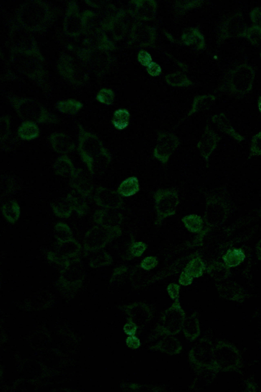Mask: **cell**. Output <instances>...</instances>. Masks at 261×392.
Listing matches in <instances>:
<instances>
[{
    "instance_id": "cell-4",
    "label": "cell",
    "mask_w": 261,
    "mask_h": 392,
    "mask_svg": "<svg viewBox=\"0 0 261 392\" xmlns=\"http://www.w3.org/2000/svg\"><path fill=\"white\" fill-rule=\"evenodd\" d=\"M15 106L20 116L29 122L39 123H56L57 118L49 114L43 107L29 100L17 102Z\"/></svg>"
},
{
    "instance_id": "cell-34",
    "label": "cell",
    "mask_w": 261,
    "mask_h": 392,
    "mask_svg": "<svg viewBox=\"0 0 261 392\" xmlns=\"http://www.w3.org/2000/svg\"><path fill=\"white\" fill-rule=\"evenodd\" d=\"M242 37L247 38L252 45L261 44V26L253 25L246 30Z\"/></svg>"
},
{
    "instance_id": "cell-13",
    "label": "cell",
    "mask_w": 261,
    "mask_h": 392,
    "mask_svg": "<svg viewBox=\"0 0 261 392\" xmlns=\"http://www.w3.org/2000/svg\"><path fill=\"white\" fill-rule=\"evenodd\" d=\"M125 312L132 321L137 325L147 323L151 317V313L148 306L144 304H134L125 307Z\"/></svg>"
},
{
    "instance_id": "cell-17",
    "label": "cell",
    "mask_w": 261,
    "mask_h": 392,
    "mask_svg": "<svg viewBox=\"0 0 261 392\" xmlns=\"http://www.w3.org/2000/svg\"><path fill=\"white\" fill-rule=\"evenodd\" d=\"M53 169L57 175L63 177H71L76 170L71 159L66 155L59 158L53 166Z\"/></svg>"
},
{
    "instance_id": "cell-42",
    "label": "cell",
    "mask_w": 261,
    "mask_h": 392,
    "mask_svg": "<svg viewBox=\"0 0 261 392\" xmlns=\"http://www.w3.org/2000/svg\"><path fill=\"white\" fill-rule=\"evenodd\" d=\"M151 55L147 51H141L139 54V61L144 66H148L152 62Z\"/></svg>"
},
{
    "instance_id": "cell-49",
    "label": "cell",
    "mask_w": 261,
    "mask_h": 392,
    "mask_svg": "<svg viewBox=\"0 0 261 392\" xmlns=\"http://www.w3.org/2000/svg\"><path fill=\"white\" fill-rule=\"evenodd\" d=\"M255 250L258 259L261 260V239L257 243Z\"/></svg>"
},
{
    "instance_id": "cell-45",
    "label": "cell",
    "mask_w": 261,
    "mask_h": 392,
    "mask_svg": "<svg viewBox=\"0 0 261 392\" xmlns=\"http://www.w3.org/2000/svg\"><path fill=\"white\" fill-rule=\"evenodd\" d=\"M161 68L160 66L154 62H152L147 68V71L150 75L152 76H157L161 72Z\"/></svg>"
},
{
    "instance_id": "cell-8",
    "label": "cell",
    "mask_w": 261,
    "mask_h": 392,
    "mask_svg": "<svg viewBox=\"0 0 261 392\" xmlns=\"http://www.w3.org/2000/svg\"><path fill=\"white\" fill-rule=\"evenodd\" d=\"M179 145L178 137L170 133H162L159 135L154 156L159 161L166 164Z\"/></svg>"
},
{
    "instance_id": "cell-9",
    "label": "cell",
    "mask_w": 261,
    "mask_h": 392,
    "mask_svg": "<svg viewBox=\"0 0 261 392\" xmlns=\"http://www.w3.org/2000/svg\"><path fill=\"white\" fill-rule=\"evenodd\" d=\"M224 200H211L207 208V221L212 226L221 225L228 218L229 207Z\"/></svg>"
},
{
    "instance_id": "cell-28",
    "label": "cell",
    "mask_w": 261,
    "mask_h": 392,
    "mask_svg": "<svg viewBox=\"0 0 261 392\" xmlns=\"http://www.w3.org/2000/svg\"><path fill=\"white\" fill-rule=\"evenodd\" d=\"M89 259V266L93 268L109 265L111 263L110 256L105 252L95 251Z\"/></svg>"
},
{
    "instance_id": "cell-36",
    "label": "cell",
    "mask_w": 261,
    "mask_h": 392,
    "mask_svg": "<svg viewBox=\"0 0 261 392\" xmlns=\"http://www.w3.org/2000/svg\"><path fill=\"white\" fill-rule=\"evenodd\" d=\"M166 79L169 84L174 86H181L190 84L189 80L185 76L178 73L169 75Z\"/></svg>"
},
{
    "instance_id": "cell-3",
    "label": "cell",
    "mask_w": 261,
    "mask_h": 392,
    "mask_svg": "<svg viewBox=\"0 0 261 392\" xmlns=\"http://www.w3.org/2000/svg\"><path fill=\"white\" fill-rule=\"evenodd\" d=\"M119 233L117 227L95 226L89 229L84 238V248L87 252L100 250Z\"/></svg>"
},
{
    "instance_id": "cell-5",
    "label": "cell",
    "mask_w": 261,
    "mask_h": 392,
    "mask_svg": "<svg viewBox=\"0 0 261 392\" xmlns=\"http://www.w3.org/2000/svg\"><path fill=\"white\" fill-rule=\"evenodd\" d=\"M81 249V245L74 239L58 242L55 250L48 253V258L51 262L65 267L70 260L77 258Z\"/></svg>"
},
{
    "instance_id": "cell-39",
    "label": "cell",
    "mask_w": 261,
    "mask_h": 392,
    "mask_svg": "<svg viewBox=\"0 0 261 392\" xmlns=\"http://www.w3.org/2000/svg\"><path fill=\"white\" fill-rule=\"evenodd\" d=\"M147 248V245L142 242L134 243L130 247V253L135 257L142 256Z\"/></svg>"
},
{
    "instance_id": "cell-10",
    "label": "cell",
    "mask_w": 261,
    "mask_h": 392,
    "mask_svg": "<svg viewBox=\"0 0 261 392\" xmlns=\"http://www.w3.org/2000/svg\"><path fill=\"white\" fill-rule=\"evenodd\" d=\"M70 185L75 191L86 197L91 195L94 188L93 182L90 174L81 169L76 170L71 177Z\"/></svg>"
},
{
    "instance_id": "cell-47",
    "label": "cell",
    "mask_w": 261,
    "mask_h": 392,
    "mask_svg": "<svg viewBox=\"0 0 261 392\" xmlns=\"http://www.w3.org/2000/svg\"><path fill=\"white\" fill-rule=\"evenodd\" d=\"M126 343L127 346L132 349H138L141 346L140 340L135 336H129L126 339Z\"/></svg>"
},
{
    "instance_id": "cell-14",
    "label": "cell",
    "mask_w": 261,
    "mask_h": 392,
    "mask_svg": "<svg viewBox=\"0 0 261 392\" xmlns=\"http://www.w3.org/2000/svg\"><path fill=\"white\" fill-rule=\"evenodd\" d=\"M50 142L53 149L60 154H67L75 148L73 140L67 135L55 133L50 137Z\"/></svg>"
},
{
    "instance_id": "cell-16",
    "label": "cell",
    "mask_w": 261,
    "mask_h": 392,
    "mask_svg": "<svg viewBox=\"0 0 261 392\" xmlns=\"http://www.w3.org/2000/svg\"><path fill=\"white\" fill-rule=\"evenodd\" d=\"M153 349L170 355H175L181 352L182 346L176 338L167 336V337L154 346Z\"/></svg>"
},
{
    "instance_id": "cell-7",
    "label": "cell",
    "mask_w": 261,
    "mask_h": 392,
    "mask_svg": "<svg viewBox=\"0 0 261 392\" xmlns=\"http://www.w3.org/2000/svg\"><path fill=\"white\" fill-rule=\"evenodd\" d=\"M156 208L158 216L165 218L175 214L178 205V195L173 190H160L155 195Z\"/></svg>"
},
{
    "instance_id": "cell-48",
    "label": "cell",
    "mask_w": 261,
    "mask_h": 392,
    "mask_svg": "<svg viewBox=\"0 0 261 392\" xmlns=\"http://www.w3.org/2000/svg\"><path fill=\"white\" fill-rule=\"evenodd\" d=\"M193 279L191 277L184 271L180 277L179 283L182 286H187L192 284Z\"/></svg>"
},
{
    "instance_id": "cell-12",
    "label": "cell",
    "mask_w": 261,
    "mask_h": 392,
    "mask_svg": "<svg viewBox=\"0 0 261 392\" xmlns=\"http://www.w3.org/2000/svg\"><path fill=\"white\" fill-rule=\"evenodd\" d=\"M219 136L209 127H207L205 132L198 144V147L202 156L208 161L216 148L220 140Z\"/></svg>"
},
{
    "instance_id": "cell-11",
    "label": "cell",
    "mask_w": 261,
    "mask_h": 392,
    "mask_svg": "<svg viewBox=\"0 0 261 392\" xmlns=\"http://www.w3.org/2000/svg\"><path fill=\"white\" fill-rule=\"evenodd\" d=\"M119 195L114 191L100 187L95 192L94 200L97 205L105 209H117L122 204V199Z\"/></svg>"
},
{
    "instance_id": "cell-20",
    "label": "cell",
    "mask_w": 261,
    "mask_h": 392,
    "mask_svg": "<svg viewBox=\"0 0 261 392\" xmlns=\"http://www.w3.org/2000/svg\"><path fill=\"white\" fill-rule=\"evenodd\" d=\"M182 329L185 337L191 341L199 337L200 330L196 313H193L190 317L185 319Z\"/></svg>"
},
{
    "instance_id": "cell-1",
    "label": "cell",
    "mask_w": 261,
    "mask_h": 392,
    "mask_svg": "<svg viewBox=\"0 0 261 392\" xmlns=\"http://www.w3.org/2000/svg\"><path fill=\"white\" fill-rule=\"evenodd\" d=\"M78 151L82 161L91 175L102 174L111 162V156L100 140L79 126Z\"/></svg>"
},
{
    "instance_id": "cell-6",
    "label": "cell",
    "mask_w": 261,
    "mask_h": 392,
    "mask_svg": "<svg viewBox=\"0 0 261 392\" xmlns=\"http://www.w3.org/2000/svg\"><path fill=\"white\" fill-rule=\"evenodd\" d=\"M254 78V72L252 68L247 65L240 66L232 73L230 87L236 93H247L252 88Z\"/></svg>"
},
{
    "instance_id": "cell-37",
    "label": "cell",
    "mask_w": 261,
    "mask_h": 392,
    "mask_svg": "<svg viewBox=\"0 0 261 392\" xmlns=\"http://www.w3.org/2000/svg\"><path fill=\"white\" fill-rule=\"evenodd\" d=\"M97 99L101 103L111 105L114 101V95L111 90L103 89L99 93Z\"/></svg>"
},
{
    "instance_id": "cell-18",
    "label": "cell",
    "mask_w": 261,
    "mask_h": 392,
    "mask_svg": "<svg viewBox=\"0 0 261 392\" xmlns=\"http://www.w3.org/2000/svg\"><path fill=\"white\" fill-rule=\"evenodd\" d=\"M93 220L99 225L116 227L119 222L118 216L108 210H99L93 215Z\"/></svg>"
},
{
    "instance_id": "cell-33",
    "label": "cell",
    "mask_w": 261,
    "mask_h": 392,
    "mask_svg": "<svg viewBox=\"0 0 261 392\" xmlns=\"http://www.w3.org/2000/svg\"><path fill=\"white\" fill-rule=\"evenodd\" d=\"M82 104L76 100H69L57 104V108L61 112L71 114L76 113L81 108Z\"/></svg>"
},
{
    "instance_id": "cell-35",
    "label": "cell",
    "mask_w": 261,
    "mask_h": 392,
    "mask_svg": "<svg viewBox=\"0 0 261 392\" xmlns=\"http://www.w3.org/2000/svg\"><path fill=\"white\" fill-rule=\"evenodd\" d=\"M209 274L216 278H225L230 274V268L224 263L215 262L209 267Z\"/></svg>"
},
{
    "instance_id": "cell-21",
    "label": "cell",
    "mask_w": 261,
    "mask_h": 392,
    "mask_svg": "<svg viewBox=\"0 0 261 392\" xmlns=\"http://www.w3.org/2000/svg\"><path fill=\"white\" fill-rule=\"evenodd\" d=\"M67 198L69 200L73 210L77 214L83 216L86 214L88 207L86 201V197L74 190L69 193Z\"/></svg>"
},
{
    "instance_id": "cell-26",
    "label": "cell",
    "mask_w": 261,
    "mask_h": 392,
    "mask_svg": "<svg viewBox=\"0 0 261 392\" xmlns=\"http://www.w3.org/2000/svg\"><path fill=\"white\" fill-rule=\"evenodd\" d=\"M244 28V23L241 16H235L226 23L227 37H242L246 31Z\"/></svg>"
},
{
    "instance_id": "cell-32",
    "label": "cell",
    "mask_w": 261,
    "mask_h": 392,
    "mask_svg": "<svg viewBox=\"0 0 261 392\" xmlns=\"http://www.w3.org/2000/svg\"><path fill=\"white\" fill-rule=\"evenodd\" d=\"M54 234L58 242L62 243L73 239V234L70 227L63 223H57L55 227Z\"/></svg>"
},
{
    "instance_id": "cell-30",
    "label": "cell",
    "mask_w": 261,
    "mask_h": 392,
    "mask_svg": "<svg viewBox=\"0 0 261 392\" xmlns=\"http://www.w3.org/2000/svg\"><path fill=\"white\" fill-rule=\"evenodd\" d=\"M215 101V97L213 95H206L196 98L193 102L192 110L189 115L208 109Z\"/></svg>"
},
{
    "instance_id": "cell-51",
    "label": "cell",
    "mask_w": 261,
    "mask_h": 392,
    "mask_svg": "<svg viewBox=\"0 0 261 392\" xmlns=\"http://www.w3.org/2000/svg\"><path fill=\"white\" fill-rule=\"evenodd\" d=\"M260 59H261V52L260 53Z\"/></svg>"
},
{
    "instance_id": "cell-23",
    "label": "cell",
    "mask_w": 261,
    "mask_h": 392,
    "mask_svg": "<svg viewBox=\"0 0 261 392\" xmlns=\"http://www.w3.org/2000/svg\"><path fill=\"white\" fill-rule=\"evenodd\" d=\"M139 181L137 177L127 178L119 186L117 192L122 196L129 197L137 194L140 191Z\"/></svg>"
},
{
    "instance_id": "cell-25",
    "label": "cell",
    "mask_w": 261,
    "mask_h": 392,
    "mask_svg": "<svg viewBox=\"0 0 261 392\" xmlns=\"http://www.w3.org/2000/svg\"><path fill=\"white\" fill-rule=\"evenodd\" d=\"M51 205L56 216L61 218L70 217L73 210L67 198L55 201L52 203Z\"/></svg>"
},
{
    "instance_id": "cell-29",
    "label": "cell",
    "mask_w": 261,
    "mask_h": 392,
    "mask_svg": "<svg viewBox=\"0 0 261 392\" xmlns=\"http://www.w3.org/2000/svg\"><path fill=\"white\" fill-rule=\"evenodd\" d=\"M182 221L186 228L193 233L201 232L203 227V220L202 217L197 215H190L182 218Z\"/></svg>"
},
{
    "instance_id": "cell-24",
    "label": "cell",
    "mask_w": 261,
    "mask_h": 392,
    "mask_svg": "<svg viewBox=\"0 0 261 392\" xmlns=\"http://www.w3.org/2000/svg\"><path fill=\"white\" fill-rule=\"evenodd\" d=\"M3 213L6 219L11 223L14 224L20 218L21 208L15 200L10 201L3 206Z\"/></svg>"
},
{
    "instance_id": "cell-41",
    "label": "cell",
    "mask_w": 261,
    "mask_h": 392,
    "mask_svg": "<svg viewBox=\"0 0 261 392\" xmlns=\"http://www.w3.org/2000/svg\"><path fill=\"white\" fill-rule=\"evenodd\" d=\"M158 261L155 256H148L142 261L141 267L146 270H151L155 268L158 265Z\"/></svg>"
},
{
    "instance_id": "cell-22",
    "label": "cell",
    "mask_w": 261,
    "mask_h": 392,
    "mask_svg": "<svg viewBox=\"0 0 261 392\" xmlns=\"http://www.w3.org/2000/svg\"><path fill=\"white\" fill-rule=\"evenodd\" d=\"M18 135L23 140L30 141L39 136L40 129L36 123L26 121L19 128Z\"/></svg>"
},
{
    "instance_id": "cell-43",
    "label": "cell",
    "mask_w": 261,
    "mask_h": 392,
    "mask_svg": "<svg viewBox=\"0 0 261 392\" xmlns=\"http://www.w3.org/2000/svg\"><path fill=\"white\" fill-rule=\"evenodd\" d=\"M252 22L256 25L261 26V8L253 10L250 14Z\"/></svg>"
},
{
    "instance_id": "cell-38",
    "label": "cell",
    "mask_w": 261,
    "mask_h": 392,
    "mask_svg": "<svg viewBox=\"0 0 261 392\" xmlns=\"http://www.w3.org/2000/svg\"><path fill=\"white\" fill-rule=\"evenodd\" d=\"M261 156V132L253 137L250 148V156Z\"/></svg>"
},
{
    "instance_id": "cell-44",
    "label": "cell",
    "mask_w": 261,
    "mask_h": 392,
    "mask_svg": "<svg viewBox=\"0 0 261 392\" xmlns=\"http://www.w3.org/2000/svg\"><path fill=\"white\" fill-rule=\"evenodd\" d=\"M128 322L124 326L123 330L126 334L129 336H135L138 328V325L132 321Z\"/></svg>"
},
{
    "instance_id": "cell-46",
    "label": "cell",
    "mask_w": 261,
    "mask_h": 392,
    "mask_svg": "<svg viewBox=\"0 0 261 392\" xmlns=\"http://www.w3.org/2000/svg\"><path fill=\"white\" fill-rule=\"evenodd\" d=\"M180 287L176 284H171L168 288V291L170 297L173 299H176L178 298L180 292Z\"/></svg>"
},
{
    "instance_id": "cell-19",
    "label": "cell",
    "mask_w": 261,
    "mask_h": 392,
    "mask_svg": "<svg viewBox=\"0 0 261 392\" xmlns=\"http://www.w3.org/2000/svg\"><path fill=\"white\" fill-rule=\"evenodd\" d=\"M245 254L241 248L229 249L222 256L224 264L229 268L235 267L241 264L245 259Z\"/></svg>"
},
{
    "instance_id": "cell-40",
    "label": "cell",
    "mask_w": 261,
    "mask_h": 392,
    "mask_svg": "<svg viewBox=\"0 0 261 392\" xmlns=\"http://www.w3.org/2000/svg\"><path fill=\"white\" fill-rule=\"evenodd\" d=\"M10 120L9 118L4 117L2 119L1 127H0V129H1L0 134H1L2 141L6 140L10 134Z\"/></svg>"
},
{
    "instance_id": "cell-50",
    "label": "cell",
    "mask_w": 261,
    "mask_h": 392,
    "mask_svg": "<svg viewBox=\"0 0 261 392\" xmlns=\"http://www.w3.org/2000/svg\"><path fill=\"white\" fill-rule=\"evenodd\" d=\"M257 105L259 111L261 113V97L258 99Z\"/></svg>"
},
{
    "instance_id": "cell-27",
    "label": "cell",
    "mask_w": 261,
    "mask_h": 392,
    "mask_svg": "<svg viewBox=\"0 0 261 392\" xmlns=\"http://www.w3.org/2000/svg\"><path fill=\"white\" fill-rule=\"evenodd\" d=\"M205 265L200 257L192 259L186 266L184 272L193 278H198L203 275Z\"/></svg>"
},
{
    "instance_id": "cell-15",
    "label": "cell",
    "mask_w": 261,
    "mask_h": 392,
    "mask_svg": "<svg viewBox=\"0 0 261 392\" xmlns=\"http://www.w3.org/2000/svg\"><path fill=\"white\" fill-rule=\"evenodd\" d=\"M212 120L221 132L232 137L235 140L239 142H242L245 140L244 137L236 132V130L225 114L221 113L218 115H215L212 117Z\"/></svg>"
},
{
    "instance_id": "cell-2",
    "label": "cell",
    "mask_w": 261,
    "mask_h": 392,
    "mask_svg": "<svg viewBox=\"0 0 261 392\" xmlns=\"http://www.w3.org/2000/svg\"><path fill=\"white\" fill-rule=\"evenodd\" d=\"M185 319V313L177 298L172 306L166 311L161 320V324L157 328L158 335L172 336L178 334L182 329Z\"/></svg>"
},
{
    "instance_id": "cell-31",
    "label": "cell",
    "mask_w": 261,
    "mask_h": 392,
    "mask_svg": "<svg viewBox=\"0 0 261 392\" xmlns=\"http://www.w3.org/2000/svg\"><path fill=\"white\" fill-rule=\"evenodd\" d=\"M129 117L130 114L126 109H119L114 112L112 123L118 130H123L128 125Z\"/></svg>"
}]
</instances>
